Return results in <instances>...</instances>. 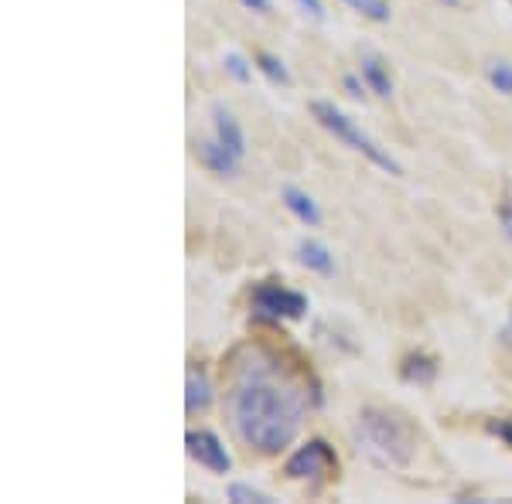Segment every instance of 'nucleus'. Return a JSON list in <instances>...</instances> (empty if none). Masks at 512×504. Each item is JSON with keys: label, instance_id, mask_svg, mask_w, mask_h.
<instances>
[{"label": "nucleus", "instance_id": "1", "mask_svg": "<svg viewBox=\"0 0 512 504\" xmlns=\"http://www.w3.org/2000/svg\"><path fill=\"white\" fill-rule=\"evenodd\" d=\"M229 423L236 436L260 454H277L294 444L301 433L304 413H308V396L304 389L280 375L274 362H249L236 385L226 396Z\"/></svg>", "mask_w": 512, "mask_h": 504}, {"label": "nucleus", "instance_id": "2", "mask_svg": "<svg viewBox=\"0 0 512 504\" xmlns=\"http://www.w3.org/2000/svg\"><path fill=\"white\" fill-rule=\"evenodd\" d=\"M356 444L358 454H366L376 467L400 471L414 457L417 440H414V429L400 416L386 413V409H366L356 423Z\"/></svg>", "mask_w": 512, "mask_h": 504}, {"label": "nucleus", "instance_id": "3", "mask_svg": "<svg viewBox=\"0 0 512 504\" xmlns=\"http://www.w3.org/2000/svg\"><path fill=\"white\" fill-rule=\"evenodd\" d=\"M311 113H314V120L321 123L328 133H335L341 143H349V147H352V151H358L362 157H369L376 168L389 170V174H404V170H400V164H396V160H393V157H389L383 147H376L373 140L366 137V133H362V130H358L356 123L349 120L341 109H335L331 103H325V99H318V103H311Z\"/></svg>", "mask_w": 512, "mask_h": 504}, {"label": "nucleus", "instance_id": "4", "mask_svg": "<svg viewBox=\"0 0 512 504\" xmlns=\"http://www.w3.org/2000/svg\"><path fill=\"white\" fill-rule=\"evenodd\" d=\"M253 314L264 317V321H301L308 314V297L297 290H287L280 283H260L253 290Z\"/></svg>", "mask_w": 512, "mask_h": 504}, {"label": "nucleus", "instance_id": "5", "mask_svg": "<svg viewBox=\"0 0 512 504\" xmlns=\"http://www.w3.org/2000/svg\"><path fill=\"white\" fill-rule=\"evenodd\" d=\"M339 471V457L325 440H311L297 450L294 457L287 460L284 474L294 477V481H311V477H331Z\"/></svg>", "mask_w": 512, "mask_h": 504}, {"label": "nucleus", "instance_id": "6", "mask_svg": "<svg viewBox=\"0 0 512 504\" xmlns=\"http://www.w3.org/2000/svg\"><path fill=\"white\" fill-rule=\"evenodd\" d=\"M188 444V454H191V460H199L202 467H209L212 474H229L233 471V457L226 454V446H222V440H219L216 433H209V429H191L185 436Z\"/></svg>", "mask_w": 512, "mask_h": 504}, {"label": "nucleus", "instance_id": "7", "mask_svg": "<svg viewBox=\"0 0 512 504\" xmlns=\"http://www.w3.org/2000/svg\"><path fill=\"white\" fill-rule=\"evenodd\" d=\"M199 160H202L212 174H226V178L239 170V157H236L222 140H205V143H199Z\"/></svg>", "mask_w": 512, "mask_h": 504}, {"label": "nucleus", "instance_id": "8", "mask_svg": "<svg viewBox=\"0 0 512 504\" xmlns=\"http://www.w3.org/2000/svg\"><path fill=\"white\" fill-rule=\"evenodd\" d=\"M284 205H287V212L294 215V218H301L304 225H311V229L321 225V212H318V205H314V198H311L308 191L287 184V188H284Z\"/></svg>", "mask_w": 512, "mask_h": 504}, {"label": "nucleus", "instance_id": "9", "mask_svg": "<svg viewBox=\"0 0 512 504\" xmlns=\"http://www.w3.org/2000/svg\"><path fill=\"white\" fill-rule=\"evenodd\" d=\"M216 140H222L229 151L243 160V153H247V137H243V126L236 123V116L229 109L216 106Z\"/></svg>", "mask_w": 512, "mask_h": 504}, {"label": "nucleus", "instance_id": "10", "mask_svg": "<svg viewBox=\"0 0 512 504\" xmlns=\"http://www.w3.org/2000/svg\"><path fill=\"white\" fill-rule=\"evenodd\" d=\"M209 406H212V385L202 371L191 368L185 379V409L188 413H205Z\"/></svg>", "mask_w": 512, "mask_h": 504}, {"label": "nucleus", "instance_id": "11", "mask_svg": "<svg viewBox=\"0 0 512 504\" xmlns=\"http://www.w3.org/2000/svg\"><path fill=\"white\" fill-rule=\"evenodd\" d=\"M297 260L304 262L308 270L321 276H331L335 273V260H331V252H328L321 243H314V239H304V243L297 245Z\"/></svg>", "mask_w": 512, "mask_h": 504}, {"label": "nucleus", "instance_id": "12", "mask_svg": "<svg viewBox=\"0 0 512 504\" xmlns=\"http://www.w3.org/2000/svg\"><path fill=\"white\" fill-rule=\"evenodd\" d=\"M362 78H366V86L376 92V96H393V82H389V72L383 69V61L376 59L373 51H366L362 55Z\"/></svg>", "mask_w": 512, "mask_h": 504}, {"label": "nucleus", "instance_id": "13", "mask_svg": "<svg viewBox=\"0 0 512 504\" xmlns=\"http://www.w3.org/2000/svg\"><path fill=\"white\" fill-rule=\"evenodd\" d=\"M400 375H404L406 382L427 385L437 375L434 358H427V354H410V358L404 362V368H400Z\"/></svg>", "mask_w": 512, "mask_h": 504}, {"label": "nucleus", "instance_id": "14", "mask_svg": "<svg viewBox=\"0 0 512 504\" xmlns=\"http://www.w3.org/2000/svg\"><path fill=\"white\" fill-rule=\"evenodd\" d=\"M256 69L264 72L270 82H277V86H291V72L284 69V61L277 59V55H266V51H260L256 55Z\"/></svg>", "mask_w": 512, "mask_h": 504}, {"label": "nucleus", "instance_id": "15", "mask_svg": "<svg viewBox=\"0 0 512 504\" xmlns=\"http://www.w3.org/2000/svg\"><path fill=\"white\" fill-rule=\"evenodd\" d=\"M489 82H492L502 96H512V65H506V61H492V65H489Z\"/></svg>", "mask_w": 512, "mask_h": 504}, {"label": "nucleus", "instance_id": "16", "mask_svg": "<svg viewBox=\"0 0 512 504\" xmlns=\"http://www.w3.org/2000/svg\"><path fill=\"white\" fill-rule=\"evenodd\" d=\"M229 501L236 504H270L264 490L249 488V484H229Z\"/></svg>", "mask_w": 512, "mask_h": 504}, {"label": "nucleus", "instance_id": "17", "mask_svg": "<svg viewBox=\"0 0 512 504\" xmlns=\"http://www.w3.org/2000/svg\"><path fill=\"white\" fill-rule=\"evenodd\" d=\"M349 7H356L358 14L373 17V21H389V7L386 0H345Z\"/></svg>", "mask_w": 512, "mask_h": 504}, {"label": "nucleus", "instance_id": "18", "mask_svg": "<svg viewBox=\"0 0 512 504\" xmlns=\"http://www.w3.org/2000/svg\"><path fill=\"white\" fill-rule=\"evenodd\" d=\"M226 69H229V76H233L236 82H249V78H253L249 61L243 59V55H236V51H229V55H226Z\"/></svg>", "mask_w": 512, "mask_h": 504}, {"label": "nucleus", "instance_id": "19", "mask_svg": "<svg viewBox=\"0 0 512 504\" xmlns=\"http://www.w3.org/2000/svg\"><path fill=\"white\" fill-rule=\"evenodd\" d=\"M492 433H496L498 440H506V444L512 446V416H509V419H498V423H492Z\"/></svg>", "mask_w": 512, "mask_h": 504}, {"label": "nucleus", "instance_id": "20", "mask_svg": "<svg viewBox=\"0 0 512 504\" xmlns=\"http://www.w3.org/2000/svg\"><path fill=\"white\" fill-rule=\"evenodd\" d=\"M294 4H301V11H308L314 21H321V17H325V7H321V0H294Z\"/></svg>", "mask_w": 512, "mask_h": 504}, {"label": "nucleus", "instance_id": "21", "mask_svg": "<svg viewBox=\"0 0 512 504\" xmlns=\"http://www.w3.org/2000/svg\"><path fill=\"white\" fill-rule=\"evenodd\" d=\"M345 89H349L352 99H362V82H358L356 76H345Z\"/></svg>", "mask_w": 512, "mask_h": 504}, {"label": "nucleus", "instance_id": "22", "mask_svg": "<svg viewBox=\"0 0 512 504\" xmlns=\"http://www.w3.org/2000/svg\"><path fill=\"white\" fill-rule=\"evenodd\" d=\"M498 218H502V225H506V235L512 239V201L509 205H502V212H498Z\"/></svg>", "mask_w": 512, "mask_h": 504}, {"label": "nucleus", "instance_id": "23", "mask_svg": "<svg viewBox=\"0 0 512 504\" xmlns=\"http://www.w3.org/2000/svg\"><path fill=\"white\" fill-rule=\"evenodd\" d=\"M249 11H256V14H270V0H243Z\"/></svg>", "mask_w": 512, "mask_h": 504}, {"label": "nucleus", "instance_id": "24", "mask_svg": "<svg viewBox=\"0 0 512 504\" xmlns=\"http://www.w3.org/2000/svg\"><path fill=\"white\" fill-rule=\"evenodd\" d=\"M444 4H451V7H454V4H461V0H444Z\"/></svg>", "mask_w": 512, "mask_h": 504}]
</instances>
